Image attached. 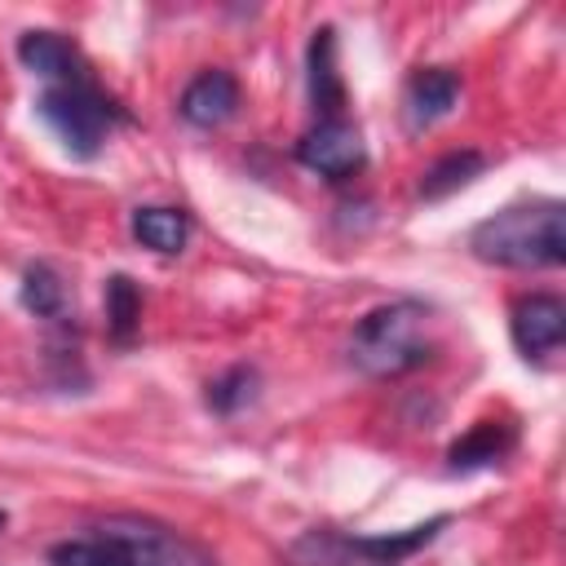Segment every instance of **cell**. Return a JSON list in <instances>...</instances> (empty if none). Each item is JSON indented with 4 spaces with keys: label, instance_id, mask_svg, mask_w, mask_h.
Here are the masks:
<instances>
[{
    "label": "cell",
    "instance_id": "obj_1",
    "mask_svg": "<svg viewBox=\"0 0 566 566\" xmlns=\"http://www.w3.org/2000/svg\"><path fill=\"white\" fill-rule=\"evenodd\" d=\"M562 203L544 199V203H517L504 208L495 217H486L473 234L469 248L473 256L491 261V265H509V270H544V265H562L566 261V226H562Z\"/></svg>",
    "mask_w": 566,
    "mask_h": 566
},
{
    "label": "cell",
    "instance_id": "obj_2",
    "mask_svg": "<svg viewBox=\"0 0 566 566\" xmlns=\"http://www.w3.org/2000/svg\"><path fill=\"white\" fill-rule=\"evenodd\" d=\"M349 354L371 376H402L429 358L424 340V310L416 301H394L371 310L349 340Z\"/></svg>",
    "mask_w": 566,
    "mask_h": 566
},
{
    "label": "cell",
    "instance_id": "obj_3",
    "mask_svg": "<svg viewBox=\"0 0 566 566\" xmlns=\"http://www.w3.org/2000/svg\"><path fill=\"white\" fill-rule=\"evenodd\" d=\"M35 111L75 159H93L102 150L111 124H115V106L93 80H84V84H49L40 93Z\"/></svg>",
    "mask_w": 566,
    "mask_h": 566
},
{
    "label": "cell",
    "instance_id": "obj_4",
    "mask_svg": "<svg viewBox=\"0 0 566 566\" xmlns=\"http://www.w3.org/2000/svg\"><path fill=\"white\" fill-rule=\"evenodd\" d=\"M102 539H111L128 566H217L208 548H199L195 539H186L181 531L155 522V517H137V513H119L106 517Z\"/></svg>",
    "mask_w": 566,
    "mask_h": 566
},
{
    "label": "cell",
    "instance_id": "obj_5",
    "mask_svg": "<svg viewBox=\"0 0 566 566\" xmlns=\"http://www.w3.org/2000/svg\"><path fill=\"white\" fill-rule=\"evenodd\" d=\"M296 159H301L310 172L327 177V181H345V177H354V172L367 164V146H363V137H358L354 124H345V119H318V124L301 137Z\"/></svg>",
    "mask_w": 566,
    "mask_h": 566
},
{
    "label": "cell",
    "instance_id": "obj_6",
    "mask_svg": "<svg viewBox=\"0 0 566 566\" xmlns=\"http://www.w3.org/2000/svg\"><path fill=\"white\" fill-rule=\"evenodd\" d=\"M509 332H513V345L526 358H544V354L562 349V340H566V305H562V296H548V292L522 296L513 305Z\"/></svg>",
    "mask_w": 566,
    "mask_h": 566
},
{
    "label": "cell",
    "instance_id": "obj_7",
    "mask_svg": "<svg viewBox=\"0 0 566 566\" xmlns=\"http://www.w3.org/2000/svg\"><path fill=\"white\" fill-rule=\"evenodd\" d=\"M18 57H22V66L31 75H40L49 84H84L88 80L84 53L66 35H57V31H22Z\"/></svg>",
    "mask_w": 566,
    "mask_h": 566
},
{
    "label": "cell",
    "instance_id": "obj_8",
    "mask_svg": "<svg viewBox=\"0 0 566 566\" xmlns=\"http://www.w3.org/2000/svg\"><path fill=\"white\" fill-rule=\"evenodd\" d=\"M181 119L195 128H217L239 111V80L230 71H199L181 93Z\"/></svg>",
    "mask_w": 566,
    "mask_h": 566
},
{
    "label": "cell",
    "instance_id": "obj_9",
    "mask_svg": "<svg viewBox=\"0 0 566 566\" xmlns=\"http://www.w3.org/2000/svg\"><path fill=\"white\" fill-rule=\"evenodd\" d=\"M460 97V75L447 66H420L407 80V124L424 128L433 119H442Z\"/></svg>",
    "mask_w": 566,
    "mask_h": 566
},
{
    "label": "cell",
    "instance_id": "obj_10",
    "mask_svg": "<svg viewBox=\"0 0 566 566\" xmlns=\"http://www.w3.org/2000/svg\"><path fill=\"white\" fill-rule=\"evenodd\" d=\"M310 102L323 119H340L345 80L336 71V31L332 27H318L310 40Z\"/></svg>",
    "mask_w": 566,
    "mask_h": 566
},
{
    "label": "cell",
    "instance_id": "obj_11",
    "mask_svg": "<svg viewBox=\"0 0 566 566\" xmlns=\"http://www.w3.org/2000/svg\"><path fill=\"white\" fill-rule=\"evenodd\" d=\"M442 526H447V517H429V522L407 526V531L363 535V539H340V548H345V557H349V553H358V557H367L371 566H398L402 557H411L416 548H424Z\"/></svg>",
    "mask_w": 566,
    "mask_h": 566
},
{
    "label": "cell",
    "instance_id": "obj_12",
    "mask_svg": "<svg viewBox=\"0 0 566 566\" xmlns=\"http://www.w3.org/2000/svg\"><path fill=\"white\" fill-rule=\"evenodd\" d=\"M133 234H137L142 248L172 256L190 239V217L181 208H137L133 212Z\"/></svg>",
    "mask_w": 566,
    "mask_h": 566
},
{
    "label": "cell",
    "instance_id": "obj_13",
    "mask_svg": "<svg viewBox=\"0 0 566 566\" xmlns=\"http://www.w3.org/2000/svg\"><path fill=\"white\" fill-rule=\"evenodd\" d=\"M513 451V429L500 420H478L455 447H451V469H482L495 464L500 455Z\"/></svg>",
    "mask_w": 566,
    "mask_h": 566
},
{
    "label": "cell",
    "instance_id": "obj_14",
    "mask_svg": "<svg viewBox=\"0 0 566 566\" xmlns=\"http://www.w3.org/2000/svg\"><path fill=\"white\" fill-rule=\"evenodd\" d=\"M482 168H486V159H482L478 150H451V155H442L438 164L424 168V177H420V195H424V199H442V195L469 186Z\"/></svg>",
    "mask_w": 566,
    "mask_h": 566
},
{
    "label": "cell",
    "instance_id": "obj_15",
    "mask_svg": "<svg viewBox=\"0 0 566 566\" xmlns=\"http://www.w3.org/2000/svg\"><path fill=\"white\" fill-rule=\"evenodd\" d=\"M137 323H142V292L128 274H115L106 279V332L111 340L128 345L137 336Z\"/></svg>",
    "mask_w": 566,
    "mask_h": 566
},
{
    "label": "cell",
    "instance_id": "obj_16",
    "mask_svg": "<svg viewBox=\"0 0 566 566\" xmlns=\"http://www.w3.org/2000/svg\"><path fill=\"white\" fill-rule=\"evenodd\" d=\"M22 305L35 314V318H62V310H66V287H62V279H57V270L53 265H31L27 274H22Z\"/></svg>",
    "mask_w": 566,
    "mask_h": 566
},
{
    "label": "cell",
    "instance_id": "obj_17",
    "mask_svg": "<svg viewBox=\"0 0 566 566\" xmlns=\"http://www.w3.org/2000/svg\"><path fill=\"white\" fill-rule=\"evenodd\" d=\"M53 566H128L124 553L111 544V539H66V544H53Z\"/></svg>",
    "mask_w": 566,
    "mask_h": 566
},
{
    "label": "cell",
    "instance_id": "obj_18",
    "mask_svg": "<svg viewBox=\"0 0 566 566\" xmlns=\"http://www.w3.org/2000/svg\"><path fill=\"white\" fill-rule=\"evenodd\" d=\"M252 389H256V371L252 367H230L226 376H217L208 385V407L221 411V416H230V411H239L252 398Z\"/></svg>",
    "mask_w": 566,
    "mask_h": 566
},
{
    "label": "cell",
    "instance_id": "obj_19",
    "mask_svg": "<svg viewBox=\"0 0 566 566\" xmlns=\"http://www.w3.org/2000/svg\"><path fill=\"white\" fill-rule=\"evenodd\" d=\"M0 526H4V509H0Z\"/></svg>",
    "mask_w": 566,
    "mask_h": 566
}]
</instances>
